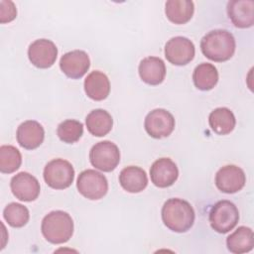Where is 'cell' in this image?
Masks as SVG:
<instances>
[{
  "mask_svg": "<svg viewBox=\"0 0 254 254\" xmlns=\"http://www.w3.org/2000/svg\"><path fill=\"white\" fill-rule=\"evenodd\" d=\"M236 48L233 35L222 29L212 30L204 35L200 41L202 54L210 61L222 63L228 61Z\"/></svg>",
  "mask_w": 254,
  "mask_h": 254,
  "instance_id": "6da1fadb",
  "label": "cell"
},
{
  "mask_svg": "<svg viewBox=\"0 0 254 254\" xmlns=\"http://www.w3.org/2000/svg\"><path fill=\"white\" fill-rule=\"evenodd\" d=\"M194 210L190 202L182 198H170L162 207V220L172 231L183 233L191 228Z\"/></svg>",
  "mask_w": 254,
  "mask_h": 254,
  "instance_id": "7a4b0ae2",
  "label": "cell"
},
{
  "mask_svg": "<svg viewBox=\"0 0 254 254\" xmlns=\"http://www.w3.org/2000/svg\"><path fill=\"white\" fill-rule=\"evenodd\" d=\"M41 230L46 240L50 243H65L72 236L73 221L67 212L54 210L43 218Z\"/></svg>",
  "mask_w": 254,
  "mask_h": 254,
  "instance_id": "3957f363",
  "label": "cell"
},
{
  "mask_svg": "<svg viewBox=\"0 0 254 254\" xmlns=\"http://www.w3.org/2000/svg\"><path fill=\"white\" fill-rule=\"evenodd\" d=\"M239 220V211L236 205L229 200L217 201L209 211L211 228L218 233H227L232 230Z\"/></svg>",
  "mask_w": 254,
  "mask_h": 254,
  "instance_id": "277c9868",
  "label": "cell"
},
{
  "mask_svg": "<svg viewBox=\"0 0 254 254\" xmlns=\"http://www.w3.org/2000/svg\"><path fill=\"white\" fill-rule=\"evenodd\" d=\"M44 180L52 189L64 190L73 183V167L68 161L54 159L50 161L44 169Z\"/></svg>",
  "mask_w": 254,
  "mask_h": 254,
  "instance_id": "5b68a950",
  "label": "cell"
},
{
  "mask_svg": "<svg viewBox=\"0 0 254 254\" xmlns=\"http://www.w3.org/2000/svg\"><path fill=\"white\" fill-rule=\"evenodd\" d=\"M76 188L84 197L97 200L102 198L108 190V182L104 175L95 170H84L77 178Z\"/></svg>",
  "mask_w": 254,
  "mask_h": 254,
  "instance_id": "8992f818",
  "label": "cell"
},
{
  "mask_svg": "<svg viewBox=\"0 0 254 254\" xmlns=\"http://www.w3.org/2000/svg\"><path fill=\"white\" fill-rule=\"evenodd\" d=\"M91 165L102 172H111L116 169L120 162V151L111 141L96 143L89 152Z\"/></svg>",
  "mask_w": 254,
  "mask_h": 254,
  "instance_id": "52a82bcc",
  "label": "cell"
},
{
  "mask_svg": "<svg viewBox=\"0 0 254 254\" xmlns=\"http://www.w3.org/2000/svg\"><path fill=\"white\" fill-rule=\"evenodd\" d=\"M144 127L148 135L155 139L168 137L174 131L175 118L166 109L157 108L147 114Z\"/></svg>",
  "mask_w": 254,
  "mask_h": 254,
  "instance_id": "ba28073f",
  "label": "cell"
},
{
  "mask_svg": "<svg viewBox=\"0 0 254 254\" xmlns=\"http://www.w3.org/2000/svg\"><path fill=\"white\" fill-rule=\"evenodd\" d=\"M195 49L193 43L182 36L169 40L165 46L166 59L175 65H186L192 61Z\"/></svg>",
  "mask_w": 254,
  "mask_h": 254,
  "instance_id": "9c48e42d",
  "label": "cell"
},
{
  "mask_svg": "<svg viewBox=\"0 0 254 254\" xmlns=\"http://www.w3.org/2000/svg\"><path fill=\"white\" fill-rule=\"evenodd\" d=\"M57 57L58 49L51 40L39 39L29 46L28 58L39 68L51 67L56 63Z\"/></svg>",
  "mask_w": 254,
  "mask_h": 254,
  "instance_id": "30bf717a",
  "label": "cell"
},
{
  "mask_svg": "<svg viewBox=\"0 0 254 254\" xmlns=\"http://www.w3.org/2000/svg\"><path fill=\"white\" fill-rule=\"evenodd\" d=\"M246 183L243 170L235 165H227L218 170L215 175L216 188L225 193L239 191Z\"/></svg>",
  "mask_w": 254,
  "mask_h": 254,
  "instance_id": "8fae6325",
  "label": "cell"
},
{
  "mask_svg": "<svg viewBox=\"0 0 254 254\" xmlns=\"http://www.w3.org/2000/svg\"><path fill=\"white\" fill-rule=\"evenodd\" d=\"M12 193L21 201L35 200L41 190L39 181L27 172H21L15 175L10 182Z\"/></svg>",
  "mask_w": 254,
  "mask_h": 254,
  "instance_id": "7c38bea8",
  "label": "cell"
},
{
  "mask_svg": "<svg viewBox=\"0 0 254 254\" xmlns=\"http://www.w3.org/2000/svg\"><path fill=\"white\" fill-rule=\"evenodd\" d=\"M90 66L88 55L81 50H74L65 53L60 61L62 71L69 78L77 79L82 77Z\"/></svg>",
  "mask_w": 254,
  "mask_h": 254,
  "instance_id": "4fadbf2b",
  "label": "cell"
},
{
  "mask_svg": "<svg viewBox=\"0 0 254 254\" xmlns=\"http://www.w3.org/2000/svg\"><path fill=\"white\" fill-rule=\"evenodd\" d=\"M152 183L158 188H168L175 184L179 177L177 165L170 158L156 160L150 168Z\"/></svg>",
  "mask_w": 254,
  "mask_h": 254,
  "instance_id": "5bb4252c",
  "label": "cell"
},
{
  "mask_svg": "<svg viewBox=\"0 0 254 254\" xmlns=\"http://www.w3.org/2000/svg\"><path fill=\"white\" fill-rule=\"evenodd\" d=\"M227 15L235 27L250 28L254 23V2L252 0L229 1L227 3Z\"/></svg>",
  "mask_w": 254,
  "mask_h": 254,
  "instance_id": "9a60e30c",
  "label": "cell"
},
{
  "mask_svg": "<svg viewBox=\"0 0 254 254\" xmlns=\"http://www.w3.org/2000/svg\"><path fill=\"white\" fill-rule=\"evenodd\" d=\"M16 138L22 148L34 150L43 143L45 131L39 122L35 120H27L19 125Z\"/></svg>",
  "mask_w": 254,
  "mask_h": 254,
  "instance_id": "2e32d148",
  "label": "cell"
},
{
  "mask_svg": "<svg viewBox=\"0 0 254 254\" xmlns=\"http://www.w3.org/2000/svg\"><path fill=\"white\" fill-rule=\"evenodd\" d=\"M141 79L150 85H158L163 82L166 76V65L162 59L147 57L143 59L138 67Z\"/></svg>",
  "mask_w": 254,
  "mask_h": 254,
  "instance_id": "e0dca14e",
  "label": "cell"
},
{
  "mask_svg": "<svg viewBox=\"0 0 254 254\" xmlns=\"http://www.w3.org/2000/svg\"><path fill=\"white\" fill-rule=\"evenodd\" d=\"M84 91L89 98L95 101L105 99L110 92V82L107 75L99 70L91 71L84 79Z\"/></svg>",
  "mask_w": 254,
  "mask_h": 254,
  "instance_id": "ac0fdd59",
  "label": "cell"
},
{
  "mask_svg": "<svg viewBox=\"0 0 254 254\" xmlns=\"http://www.w3.org/2000/svg\"><path fill=\"white\" fill-rule=\"evenodd\" d=\"M119 183L128 192L136 193L142 191L147 187L148 178L146 172L140 167L129 166L120 172Z\"/></svg>",
  "mask_w": 254,
  "mask_h": 254,
  "instance_id": "d6986e66",
  "label": "cell"
},
{
  "mask_svg": "<svg viewBox=\"0 0 254 254\" xmlns=\"http://www.w3.org/2000/svg\"><path fill=\"white\" fill-rule=\"evenodd\" d=\"M194 12L192 1L189 0H169L165 5V13L167 18L174 24L188 23Z\"/></svg>",
  "mask_w": 254,
  "mask_h": 254,
  "instance_id": "ffe728a7",
  "label": "cell"
},
{
  "mask_svg": "<svg viewBox=\"0 0 254 254\" xmlns=\"http://www.w3.org/2000/svg\"><path fill=\"white\" fill-rule=\"evenodd\" d=\"M85 124L88 132L96 137L107 135L113 126L111 115L104 109H94L90 111L86 118Z\"/></svg>",
  "mask_w": 254,
  "mask_h": 254,
  "instance_id": "44dd1931",
  "label": "cell"
},
{
  "mask_svg": "<svg viewBox=\"0 0 254 254\" xmlns=\"http://www.w3.org/2000/svg\"><path fill=\"white\" fill-rule=\"evenodd\" d=\"M228 250L234 254L249 252L254 246V234L251 228L246 226L238 227L226 239Z\"/></svg>",
  "mask_w": 254,
  "mask_h": 254,
  "instance_id": "7402d4cb",
  "label": "cell"
},
{
  "mask_svg": "<svg viewBox=\"0 0 254 254\" xmlns=\"http://www.w3.org/2000/svg\"><path fill=\"white\" fill-rule=\"evenodd\" d=\"M208 123L214 133L218 135H226L234 129L236 119L230 109L226 107H218L210 112Z\"/></svg>",
  "mask_w": 254,
  "mask_h": 254,
  "instance_id": "603a6c76",
  "label": "cell"
},
{
  "mask_svg": "<svg viewBox=\"0 0 254 254\" xmlns=\"http://www.w3.org/2000/svg\"><path fill=\"white\" fill-rule=\"evenodd\" d=\"M192 80L195 87L199 90H210L218 81V71L213 64L202 63L194 68Z\"/></svg>",
  "mask_w": 254,
  "mask_h": 254,
  "instance_id": "cb8c5ba5",
  "label": "cell"
},
{
  "mask_svg": "<svg viewBox=\"0 0 254 254\" xmlns=\"http://www.w3.org/2000/svg\"><path fill=\"white\" fill-rule=\"evenodd\" d=\"M22 164L20 151L11 145L0 147V171L4 174H11L17 171Z\"/></svg>",
  "mask_w": 254,
  "mask_h": 254,
  "instance_id": "d4e9b609",
  "label": "cell"
},
{
  "mask_svg": "<svg viewBox=\"0 0 254 254\" xmlns=\"http://www.w3.org/2000/svg\"><path fill=\"white\" fill-rule=\"evenodd\" d=\"M3 217L10 226L19 228L27 224L30 218V213L25 205L17 202H11L5 206L3 210Z\"/></svg>",
  "mask_w": 254,
  "mask_h": 254,
  "instance_id": "484cf974",
  "label": "cell"
},
{
  "mask_svg": "<svg viewBox=\"0 0 254 254\" xmlns=\"http://www.w3.org/2000/svg\"><path fill=\"white\" fill-rule=\"evenodd\" d=\"M59 138L67 144L75 143L83 134V125L74 119H67L60 123L57 129Z\"/></svg>",
  "mask_w": 254,
  "mask_h": 254,
  "instance_id": "4316f807",
  "label": "cell"
},
{
  "mask_svg": "<svg viewBox=\"0 0 254 254\" xmlns=\"http://www.w3.org/2000/svg\"><path fill=\"white\" fill-rule=\"evenodd\" d=\"M0 22L7 23L15 19L17 15V10L12 1H0Z\"/></svg>",
  "mask_w": 254,
  "mask_h": 254,
  "instance_id": "83f0119b",
  "label": "cell"
}]
</instances>
